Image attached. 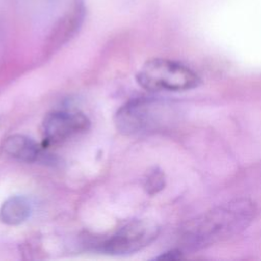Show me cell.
<instances>
[{
  "label": "cell",
  "mask_w": 261,
  "mask_h": 261,
  "mask_svg": "<svg viewBox=\"0 0 261 261\" xmlns=\"http://www.w3.org/2000/svg\"><path fill=\"white\" fill-rule=\"evenodd\" d=\"M166 185V177L164 171L158 167H151L145 174L143 179V188L149 196H154L160 193Z\"/></svg>",
  "instance_id": "obj_8"
},
{
  "label": "cell",
  "mask_w": 261,
  "mask_h": 261,
  "mask_svg": "<svg viewBox=\"0 0 261 261\" xmlns=\"http://www.w3.org/2000/svg\"><path fill=\"white\" fill-rule=\"evenodd\" d=\"M184 258V253L179 249H172L167 252L162 253L161 255L157 256L156 260H167V261H175L180 260Z\"/></svg>",
  "instance_id": "obj_9"
},
{
  "label": "cell",
  "mask_w": 261,
  "mask_h": 261,
  "mask_svg": "<svg viewBox=\"0 0 261 261\" xmlns=\"http://www.w3.org/2000/svg\"><path fill=\"white\" fill-rule=\"evenodd\" d=\"M159 227L151 220L134 219L121 226L110 237L94 243L95 250L111 255L134 254L150 245L158 236Z\"/></svg>",
  "instance_id": "obj_3"
},
{
  "label": "cell",
  "mask_w": 261,
  "mask_h": 261,
  "mask_svg": "<svg viewBox=\"0 0 261 261\" xmlns=\"http://www.w3.org/2000/svg\"><path fill=\"white\" fill-rule=\"evenodd\" d=\"M91 121L86 114L80 111L53 110L48 112L41 124L43 137L42 147L58 145L64 141L86 133Z\"/></svg>",
  "instance_id": "obj_4"
},
{
  "label": "cell",
  "mask_w": 261,
  "mask_h": 261,
  "mask_svg": "<svg viewBox=\"0 0 261 261\" xmlns=\"http://www.w3.org/2000/svg\"><path fill=\"white\" fill-rule=\"evenodd\" d=\"M137 83L151 92H182L201 84L196 71L187 65L167 58H152L146 61L136 74Z\"/></svg>",
  "instance_id": "obj_2"
},
{
  "label": "cell",
  "mask_w": 261,
  "mask_h": 261,
  "mask_svg": "<svg viewBox=\"0 0 261 261\" xmlns=\"http://www.w3.org/2000/svg\"><path fill=\"white\" fill-rule=\"evenodd\" d=\"M32 213L30 199L22 195H14L7 198L0 207V222L6 225H18L23 223Z\"/></svg>",
  "instance_id": "obj_7"
},
{
  "label": "cell",
  "mask_w": 261,
  "mask_h": 261,
  "mask_svg": "<svg viewBox=\"0 0 261 261\" xmlns=\"http://www.w3.org/2000/svg\"><path fill=\"white\" fill-rule=\"evenodd\" d=\"M2 150L9 157L25 163H33L42 158L41 147L32 138L22 134H13L4 139Z\"/></svg>",
  "instance_id": "obj_6"
},
{
  "label": "cell",
  "mask_w": 261,
  "mask_h": 261,
  "mask_svg": "<svg viewBox=\"0 0 261 261\" xmlns=\"http://www.w3.org/2000/svg\"><path fill=\"white\" fill-rule=\"evenodd\" d=\"M256 205L241 198L212 208L188 222L181 234L185 249L199 250L245 230L256 216Z\"/></svg>",
  "instance_id": "obj_1"
},
{
  "label": "cell",
  "mask_w": 261,
  "mask_h": 261,
  "mask_svg": "<svg viewBox=\"0 0 261 261\" xmlns=\"http://www.w3.org/2000/svg\"><path fill=\"white\" fill-rule=\"evenodd\" d=\"M156 106L155 100L146 97L128 100L117 109L114 115L116 129L125 136L149 129L154 124Z\"/></svg>",
  "instance_id": "obj_5"
}]
</instances>
